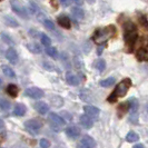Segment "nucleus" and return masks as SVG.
I'll return each instance as SVG.
<instances>
[{
    "label": "nucleus",
    "mask_w": 148,
    "mask_h": 148,
    "mask_svg": "<svg viewBox=\"0 0 148 148\" xmlns=\"http://www.w3.org/2000/svg\"><path fill=\"white\" fill-rule=\"evenodd\" d=\"M84 111H85V115H87L90 118H98L99 112H100V110L97 107H94V106H85Z\"/></svg>",
    "instance_id": "9d476101"
},
{
    "label": "nucleus",
    "mask_w": 148,
    "mask_h": 148,
    "mask_svg": "<svg viewBox=\"0 0 148 148\" xmlns=\"http://www.w3.org/2000/svg\"><path fill=\"white\" fill-rule=\"evenodd\" d=\"M1 38L5 40V41H7L8 44H12V40L10 39V38L8 37V35L7 34H1Z\"/></svg>",
    "instance_id": "f704fd0d"
},
{
    "label": "nucleus",
    "mask_w": 148,
    "mask_h": 148,
    "mask_svg": "<svg viewBox=\"0 0 148 148\" xmlns=\"http://www.w3.org/2000/svg\"><path fill=\"white\" fill-rule=\"evenodd\" d=\"M41 127H42L41 123L36 120V119H30V120H27V121L25 123V128H26V130L29 134H31V135H34V136L39 133V130L41 129Z\"/></svg>",
    "instance_id": "39448f33"
},
{
    "label": "nucleus",
    "mask_w": 148,
    "mask_h": 148,
    "mask_svg": "<svg viewBox=\"0 0 148 148\" xmlns=\"http://www.w3.org/2000/svg\"><path fill=\"white\" fill-rule=\"evenodd\" d=\"M5 22L7 23L8 26H11V27H15V28L19 26L18 21L16 20L14 17H11V16H5Z\"/></svg>",
    "instance_id": "412c9836"
},
{
    "label": "nucleus",
    "mask_w": 148,
    "mask_h": 148,
    "mask_svg": "<svg viewBox=\"0 0 148 148\" xmlns=\"http://www.w3.org/2000/svg\"><path fill=\"white\" fill-rule=\"evenodd\" d=\"M44 26L47 28V29L49 30H55V25H53V22L51 21V20H49V19H46L44 22Z\"/></svg>",
    "instance_id": "2f4dec72"
},
{
    "label": "nucleus",
    "mask_w": 148,
    "mask_h": 148,
    "mask_svg": "<svg viewBox=\"0 0 148 148\" xmlns=\"http://www.w3.org/2000/svg\"><path fill=\"white\" fill-rule=\"evenodd\" d=\"M3 128V121L0 119V129H2Z\"/></svg>",
    "instance_id": "4c0bfd02"
},
{
    "label": "nucleus",
    "mask_w": 148,
    "mask_h": 148,
    "mask_svg": "<svg viewBox=\"0 0 148 148\" xmlns=\"http://www.w3.org/2000/svg\"><path fill=\"white\" fill-rule=\"evenodd\" d=\"M130 86H132V80H130L129 78H126V79L121 80V82L116 86V88L114 89L112 94L109 95V97L107 98V100H108L109 103H115L118 98L124 97L126 95L127 91L130 88Z\"/></svg>",
    "instance_id": "f03ea898"
},
{
    "label": "nucleus",
    "mask_w": 148,
    "mask_h": 148,
    "mask_svg": "<svg viewBox=\"0 0 148 148\" xmlns=\"http://www.w3.org/2000/svg\"><path fill=\"white\" fill-rule=\"evenodd\" d=\"M1 69H2V71H3V74L6 75L7 77H9V78H15L16 77V75H15V71L10 68L9 66H2L1 67Z\"/></svg>",
    "instance_id": "4be33fe9"
},
{
    "label": "nucleus",
    "mask_w": 148,
    "mask_h": 148,
    "mask_svg": "<svg viewBox=\"0 0 148 148\" xmlns=\"http://www.w3.org/2000/svg\"><path fill=\"white\" fill-rule=\"evenodd\" d=\"M10 103L6 100V99H0V109H2V110H9L10 109Z\"/></svg>",
    "instance_id": "c85d7f7f"
},
{
    "label": "nucleus",
    "mask_w": 148,
    "mask_h": 148,
    "mask_svg": "<svg viewBox=\"0 0 148 148\" xmlns=\"http://www.w3.org/2000/svg\"><path fill=\"white\" fill-rule=\"evenodd\" d=\"M46 53H47L48 56H50L51 58H57V57H58V51H57V49L51 47V46L48 47V48H46Z\"/></svg>",
    "instance_id": "a878e982"
},
{
    "label": "nucleus",
    "mask_w": 148,
    "mask_h": 148,
    "mask_svg": "<svg viewBox=\"0 0 148 148\" xmlns=\"http://www.w3.org/2000/svg\"><path fill=\"white\" fill-rule=\"evenodd\" d=\"M42 66H44V68H46L47 70H49V71H55V70H56L55 66H53V65H51L49 61H44Z\"/></svg>",
    "instance_id": "72a5a7b5"
},
{
    "label": "nucleus",
    "mask_w": 148,
    "mask_h": 148,
    "mask_svg": "<svg viewBox=\"0 0 148 148\" xmlns=\"http://www.w3.org/2000/svg\"><path fill=\"white\" fill-rule=\"evenodd\" d=\"M127 110H129V103H123L121 105H119L118 107V112H119V117H121Z\"/></svg>",
    "instance_id": "393cba45"
},
{
    "label": "nucleus",
    "mask_w": 148,
    "mask_h": 148,
    "mask_svg": "<svg viewBox=\"0 0 148 148\" xmlns=\"http://www.w3.org/2000/svg\"><path fill=\"white\" fill-rule=\"evenodd\" d=\"M129 121L132 124H137L138 123V107H139V104H138V100L135 98V97H132L129 100Z\"/></svg>",
    "instance_id": "20e7f679"
},
{
    "label": "nucleus",
    "mask_w": 148,
    "mask_h": 148,
    "mask_svg": "<svg viewBox=\"0 0 148 148\" xmlns=\"http://www.w3.org/2000/svg\"><path fill=\"white\" fill-rule=\"evenodd\" d=\"M77 148H96V141L92 137L86 135L77 144Z\"/></svg>",
    "instance_id": "0eeeda50"
},
{
    "label": "nucleus",
    "mask_w": 148,
    "mask_h": 148,
    "mask_svg": "<svg viewBox=\"0 0 148 148\" xmlns=\"http://www.w3.org/2000/svg\"><path fill=\"white\" fill-rule=\"evenodd\" d=\"M39 145H40V147L41 148H49L50 147V143L48 139H46V138H41L40 141H39Z\"/></svg>",
    "instance_id": "473e14b6"
},
{
    "label": "nucleus",
    "mask_w": 148,
    "mask_h": 148,
    "mask_svg": "<svg viewBox=\"0 0 148 148\" xmlns=\"http://www.w3.org/2000/svg\"><path fill=\"white\" fill-rule=\"evenodd\" d=\"M6 57L11 64H17V61H18V53L14 48L8 49L7 52H6Z\"/></svg>",
    "instance_id": "ddd939ff"
},
{
    "label": "nucleus",
    "mask_w": 148,
    "mask_h": 148,
    "mask_svg": "<svg viewBox=\"0 0 148 148\" xmlns=\"http://www.w3.org/2000/svg\"><path fill=\"white\" fill-rule=\"evenodd\" d=\"M66 80L70 86H78V85H79V79H78V77L75 74H73V73H67Z\"/></svg>",
    "instance_id": "4468645a"
},
{
    "label": "nucleus",
    "mask_w": 148,
    "mask_h": 148,
    "mask_svg": "<svg viewBox=\"0 0 148 148\" xmlns=\"http://www.w3.org/2000/svg\"><path fill=\"white\" fill-rule=\"evenodd\" d=\"M10 5H11L12 10L15 11L17 15L20 16L21 18L27 19V17H28V12H27V9H25L23 6H21V5H20L19 2H17V1H11V2H10Z\"/></svg>",
    "instance_id": "6e6552de"
},
{
    "label": "nucleus",
    "mask_w": 148,
    "mask_h": 148,
    "mask_svg": "<svg viewBox=\"0 0 148 148\" xmlns=\"http://www.w3.org/2000/svg\"><path fill=\"white\" fill-rule=\"evenodd\" d=\"M133 148H145V146H144L143 144H137V145H135Z\"/></svg>",
    "instance_id": "e433bc0d"
},
{
    "label": "nucleus",
    "mask_w": 148,
    "mask_h": 148,
    "mask_svg": "<svg viewBox=\"0 0 148 148\" xmlns=\"http://www.w3.org/2000/svg\"><path fill=\"white\" fill-rule=\"evenodd\" d=\"M114 82H115V78H114V77H109V78H107V79L101 80L99 84H100V86H103V87H110L111 85H114Z\"/></svg>",
    "instance_id": "cd10ccee"
},
{
    "label": "nucleus",
    "mask_w": 148,
    "mask_h": 148,
    "mask_svg": "<svg viewBox=\"0 0 148 148\" xmlns=\"http://www.w3.org/2000/svg\"><path fill=\"white\" fill-rule=\"evenodd\" d=\"M49 120L51 121L52 127H53L57 132L60 130V127H62L65 125V119L62 118L61 116H59V115L55 114V112H50V114H49Z\"/></svg>",
    "instance_id": "423d86ee"
},
{
    "label": "nucleus",
    "mask_w": 148,
    "mask_h": 148,
    "mask_svg": "<svg viewBox=\"0 0 148 148\" xmlns=\"http://www.w3.org/2000/svg\"><path fill=\"white\" fill-rule=\"evenodd\" d=\"M1 82H2V80H1V79H0V85H1Z\"/></svg>",
    "instance_id": "ea45409f"
},
{
    "label": "nucleus",
    "mask_w": 148,
    "mask_h": 148,
    "mask_svg": "<svg viewBox=\"0 0 148 148\" xmlns=\"http://www.w3.org/2000/svg\"><path fill=\"white\" fill-rule=\"evenodd\" d=\"M27 49H28L30 52L35 53V55L41 53V51H42V49H41L40 45H38V44H28L27 45Z\"/></svg>",
    "instance_id": "f3484780"
},
{
    "label": "nucleus",
    "mask_w": 148,
    "mask_h": 148,
    "mask_svg": "<svg viewBox=\"0 0 148 148\" xmlns=\"http://www.w3.org/2000/svg\"><path fill=\"white\" fill-rule=\"evenodd\" d=\"M147 110H148V107H147Z\"/></svg>",
    "instance_id": "a19ab883"
},
{
    "label": "nucleus",
    "mask_w": 148,
    "mask_h": 148,
    "mask_svg": "<svg viewBox=\"0 0 148 148\" xmlns=\"http://www.w3.org/2000/svg\"><path fill=\"white\" fill-rule=\"evenodd\" d=\"M66 135L69 137V138H77V137H79V135H80V129L78 128V127L76 126H70L68 127L66 129Z\"/></svg>",
    "instance_id": "f8f14e48"
},
{
    "label": "nucleus",
    "mask_w": 148,
    "mask_h": 148,
    "mask_svg": "<svg viewBox=\"0 0 148 148\" xmlns=\"http://www.w3.org/2000/svg\"><path fill=\"white\" fill-rule=\"evenodd\" d=\"M71 3V1H61V5L62 6H69Z\"/></svg>",
    "instance_id": "c9c22d12"
},
{
    "label": "nucleus",
    "mask_w": 148,
    "mask_h": 148,
    "mask_svg": "<svg viewBox=\"0 0 148 148\" xmlns=\"http://www.w3.org/2000/svg\"><path fill=\"white\" fill-rule=\"evenodd\" d=\"M25 94L27 96H29L30 98H34V99H39V98H42L44 97V91L38 87H30V88H27Z\"/></svg>",
    "instance_id": "1a4fd4ad"
},
{
    "label": "nucleus",
    "mask_w": 148,
    "mask_h": 148,
    "mask_svg": "<svg viewBox=\"0 0 148 148\" xmlns=\"http://www.w3.org/2000/svg\"><path fill=\"white\" fill-rule=\"evenodd\" d=\"M25 114H26V107H25V105L22 104L17 105L15 107V109H14V115L17 116V117H20V116H23Z\"/></svg>",
    "instance_id": "a211bd4d"
},
{
    "label": "nucleus",
    "mask_w": 148,
    "mask_h": 148,
    "mask_svg": "<svg viewBox=\"0 0 148 148\" xmlns=\"http://www.w3.org/2000/svg\"><path fill=\"white\" fill-rule=\"evenodd\" d=\"M79 121H80V125H82L85 129H90L91 127L94 126V121L92 119L88 117L87 115H82L80 118H79Z\"/></svg>",
    "instance_id": "9b49d317"
},
{
    "label": "nucleus",
    "mask_w": 148,
    "mask_h": 148,
    "mask_svg": "<svg viewBox=\"0 0 148 148\" xmlns=\"http://www.w3.org/2000/svg\"><path fill=\"white\" fill-rule=\"evenodd\" d=\"M35 108H36V110H37L39 114H41V115L47 114V111L49 110L48 105L46 104V103H44V101H38L37 104L35 105Z\"/></svg>",
    "instance_id": "dca6fc26"
},
{
    "label": "nucleus",
    "mask_w": 148,
    "mask_h": 148,
    "mask_svg": "<svg viewBox=\"0 0 148 148\" xmlns=\"http://www.w3.org/2000/svg\"><path fill=\"white\" fill-rule=\"evenodd\" d=\"M95 68L99 71H104L106 69V61L104 59H97L95 61Z\"/></svg>",
    "instance_id": "5701e85b"
},
{
    "label": "nucleus",
    "mask_w": 148,
    "mask_h": 148,
    "mask_svg": "<svg viewBox=\"0 0 148 148\" xmlns=\"http://www.w3.org/2000/svg\"><path fill=\"white\" fill-rule=\"evenodd\" d=\"M71 15L74 16L75 18H77V19H82L84 17H85V12H84V10H82V8L79 7H75L71 9Z\"/></svg>",
    "instance_id": "6ab92c4d"
},
{
    "label": "nucleus",
    "mask_w": 148,
    "mask_h": 148,
    "mask_svg": "<svg viewBox=\"0 0 148 148\" xmlns=\"http://www.w3.org/2000/svg\"><path fill=\"white\" fill-rule=\"evenodd\" d=\"M18 92H19V89H18V87H17L16 85H14V84H10V85H8V87H7V94L9 95V96L17 97Z\"/></svg>",
    "instance_id": "aec40b11"
},
{
    "label": "nucleus",
    "mask_w": 148,
    "mask_h": 148,
    "mask_svg": "<svg viewBox=\"0 0 148 148\" xmlns=\"http://www.w3.org/2000/svg\"><path fill=\"white\" fill-rule=\"evenodd\" d=\"M116 35V28L115 26H107L105 28H101V29H98L95 31L94 34V41L96 42L97 45H101L106 42L109 38L114 37Z\"/></svg>",
    "instance_id": "7ed1b4c3"
},
{
    "label": "nucleus",
    "mask_w": 148,
    "mask_h": 148,
    "mask_svg": "<svg viewBox=\"0 0 148 148\" xmlns=\"http://www.w3.org/2000/svg\"><path fill=\"white\" fill-rule=\"evenodd\" d=\"M138 139H139V136L135 133V132H129V133L127 134V136H126L127 141H129V143H135V141H138Z\"/></svg>",
    "instance_id": "b1692460"
},
{
    "label": "nucleus",
    "mask_w": 148,
    "mask_h": 148,
    "mask_svg": "<svg viewBox=\"0 0 148 148\" xmlns=\"http://www.w3.org/2000/svg\"><path fill=\"white\" fill-rule=\"evenodd\" d=\"M137 38H138V31H137L136 25L132 21H127L124 25V39H125V42L128 46L129 50L133 49Z\"/></svg>",
    "instance_id": "f257e3e1"
},
{
    "label": "nucleus",
    "mask_w": 148,
    "mask_h": 148,
    "mask_svg": "<svg viewBox=\"0 0 148 148\" xmlns=\"http://www.w3.org/2000/svg\"><path fill=\"white\" fill-rule=\"evenodd\" d=\"M75 2H76L77 5H79V6H80V5H82V3H84V1H75Z\"/></svg>",
    "instance_id": "58836bf2"
},
{
    "label": "nucleus",
    "mask_w": 148,
    "mask_h": 148,
    "mask_svg": "<svg viewBox=\"0 0 148 148\" xmlns=\"http://www.w3.org/2000/svg\"><path fill=\"white\" fill-rule=\"evenodd\" d=\"M27 10H29V12H31V14H39V7L34 1H30L28 3V9Z\"/></svg>",
    "instance_id": "bb28decb"
},
{
    "label": "nucleus",
    "mask_w": 148,
    "mask_h": 148,
    "mask_svg": "<svg viewBox=\"0 0 148 148\" xmlns=\"http://www.w3.org/2000/svg\"><path fill=\"white\" fill-rule=\"evenodd\" d=\"M41 44L46 46V48H48L51 45V39L48 37L47 35H41Z\"/></svg>",
    "instance_id": "c756f323"
},
{
    "label": "nucleus",
    "mask_w": 148,
    "mask_h": 148,
    "mask_svg": "<svg viewBox=\"0 0 148 148\" xmlns=\"http://www.w3.org/2000/svg\"><path fill=\"white\" fill-rule=\"evenodd\" d=\"M57 21L59 23V26H61L62 28H66V29H69L70 26H71V22H70V19L66 17V16H59Z\"/></svg>",
    "instance_id": "2eb2a0df"
},
{
    "label": "nucleus",
    "mask_w": 148,
    "mask_h": 148,
    "mask_svg": "<svg viewBox=\"0 0 148 148\" xmlns=\"http://www.w3.org/2000/svg\"><path fill=\"white\" fill-rule=\"evenodd\" d=\"M137 58H138L139 60H147L148 59L147 51H146L145 49H140V50H138V52H137Z\"/></svg>",
    "instance_id": "7c9ffc66"
}]
</instances>
